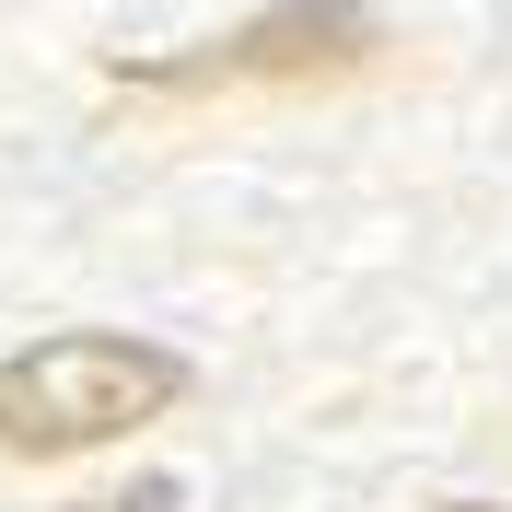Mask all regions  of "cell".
<instances>
[{
	"instance_id": "1",
	"label": "cell",
	"mask_w": 512,
	"mask_h": 512,
	"mask_svg": "<svg viewBox=\"0 0 512 512\" xmlns=\"http://www.w3.org/2000/svg\"><path fill=\"white\" fill-rule=\"evenodd\" d=\"M187 396V361L163 338H117V326H70L0 361V454L12 466H70L94 443H128L140 419Z\"/></svg>"
},
{
	"instance_id": "2",
	"label": "cell",
	"mask_w": 512,
	"mask_h": 512,
	"mask_svg": "<svg viewBox=\"0 0 512 512\" xmlns=\"http://www.w3.org/2000/svg\"><path fill=\"white\" fill-rule=\"evenodd\" d=\"M384 59V24L361 0H268L256 24H233L222 47H198V59H140L117 70L128 94H303V82H350V70Z\"/></svg>"
},
{
	"instance_id": "3",
	"label": "cell",
	"mask_w": 512,
	"mask_h": 512,
	"mask_svg": "<svg viewBox=\"0 0 512 512\" xmlns=\"http://www.w3.org/2000/svg\"><path fill=\"white\" fill-rule=\"evenodd\" d=\"M443 512H489V501H443Z\"/></svg>"
}]
</instances>
